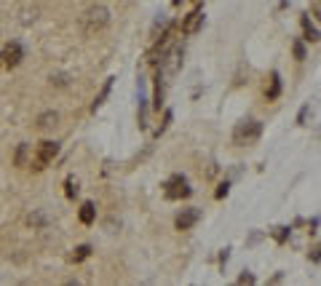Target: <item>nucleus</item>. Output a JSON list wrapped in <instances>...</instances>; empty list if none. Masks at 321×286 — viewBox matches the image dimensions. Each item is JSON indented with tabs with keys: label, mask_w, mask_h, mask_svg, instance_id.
Masks as SVG:
<instances>
[{
	"label": "nucleus",
	"mask_w": 321,
	"mask_h": 286,
	"mask_svg": "<svg viewBox=\"0 0 321 286\" xmlns=\"http://www.w3.org/2000/svg\"><path fill=\"white\" fill-rule=\"evenodd\" d=\"M110 24V11L105 6H91L86 14L81 16V30L83 35H97Z\"/></svg>",
	"instance_id": "1"
},
{
	"label": "nucleus",
	"mask_w": 321,
	"mask_h": 286,
	"mask_svg": "<svg viewBox=\"0 0 321 286\" xmlns=\"http://www.w3.org/2000/svg\"><path fill=\"white\" fill-rule=\"evenodd\" d=\"M262 134V123L260 120H241V123H235V129H233V145H252V142H257Z\"/></svg>",
	"instance_id": "2"
},
{
	"label": "nucleus",
	"mask_w": 321,
	"mask_h": 286,
	"mask_svg": "<svg viewBox=\"0 0 321 286\" xmlns=\"http://www.w3.org/2000/svg\"><path fill=\"white\" fill-rule=\"evenodd\" d=\"M56 155H59V142H51V139L41 142V145H37L35 158H32V169H35V171H43L46 166L54 164Z\"/></svg>",
	"instance_id": "3"
},
{
	"label": "nucleus",
	"mask_w": 321,
	"mask_h": 286,
	"mask_svg": "<svg viewBox=\"0 0 321 286\" xmlns=\"http://www.w3.org/2000/svg\"><path fill=\"white\" fill-rule=\"evenodd\" d=\"M190 193H193V190H190V185H187V179L182 174H174L166 182V198H169V201H182V198H187Z\"/></svg>",
	"instance_id": "4"
},
{
	"label": "nucleus",
	"mask_w": 321,
	"mask_h": 286,
	"mask_svg": "<svg viewBox=\"0 0 321 286\" xmlns=\"http://www.w3.org/2000/svg\"><path fill=\"white\" fill-rule=\"evenodd\" d=\"M198 219H201V212H198V209H182V212L177 214L174 225H177V230H190Z\"/></svg>",
	"instance_id": "5"
},
{
	"label": "nucleus",
	"mask_w": 321,
	"mask_h": 286,
	"mask_svg": "<svg viewBox=\"0 0 321 286\" xmlns=\"http://www.w3.org/2000/svg\"><path fill=\"white\" fill-rule=\"evenodd\" d=\"M201 27H204V11H201V8H195V11H190V14L185 16L182 32H185V35H195Z\"/></svg>",
	"instance_id": "6"
},
{
	"label": "nucleus",
	"mask_w": 321,
	"mask_h": 286,
	"mask_svg": "<svg viewBox=\"0 0 321 286\" xmlns=\"http://www.w3.org/2000/svg\"><path fill=\"white\" fill-rule=\"evenodd\" d=\"M0 62H3L6 67H16V64L22 62V46L19 43H6L3 54H0Z\"/></svg>",
	"instance_id": "7"
},
{
	"label": "nucleus",
	"mask_w": 321,
	"mask_h": 286,
	"mask_svg": "<svg viewBox=\"0 0 321 286\" xmlns=\"http://www.w3.org/2000/svg\"><path fill=\"white\" fill-rule=\"evenodd\" d=\"M94 217H97V209H94L91 201H86V203L81 206V222H83V225H91Z\"/></svg>",
	"instance_id": "8"
},
{
	"label": "nucleus",
	"mask_w": 321,
	"mask_h": 286,
	"mask_svg": "<svg viewBox=\"0 0 321 286\" xmlns=\"http://www.w3.org/2000/svg\"><path fill=\"white\" fill-rule=\"evenodd\" d=\"M179 56H182V51L174 49L172 54H166V62H160V64H166L169 72H177V70H179Z\"/></svg>",
	"instance_id": "9"
},
{
	"label": "nucleus",
	"mask_w": 321,
	"mask_h": 286,
	"mask_svg": "<svg viewBox=\"0 0 321 286\" xmlns=\"http://www.w3.org/2000/svg\"><path fill=\"white\" fill-rule=\"evenodd\" d=\"M112 80H115V78H107V80H105V86H102V91H99V97L94 99V107H91L94 112H97V110L102 107V102L107 99V94H110V89H112Z\"/></svg>",
	"instance_id": "10"
},
{
	"label": "nucleus",
	"mask_w": 321,
	"mask_h": 286,
	"mask_svg": "<svg viewBox=\"0 0 321 286\" xmlns=\"http://www.w3.org/2000/svg\"><path fill=\"white\" fill-rule=\"evenodd\" d=\"M56 120H59L56 112H43V115L37 118V126H41V129H51V126H56Z\"/></svg>",
	"instance_id": "11"
},
{
	"label": "nucleus",
	"mask_w": 321,
	"mask_h": 286,
	"mask_svg": "<svg viewBox=\"0 0 321 286\" xmlns=\"http://www.w3.org/2000/svg\"><path fill=\"white\" fill-rule=\"evenodd\" d=\"M303 30H305V40H310V43H316V40H318V30L308 22V19H303Z\"/></svg>",
	"instance_id": "12"
},
{
	"label": "nucleus",
	"mask_w": 321,
	"mask_h": 286,
	"mask_svg": "<svg viewBox=\"0 0 321 286\" xmlns=\"http://www.w3.org/2000/svg\"><path fill=\"white\" fill-rule=\"evenodd\" d=\"M270 91H268V99H276L278 94H281V78H278V72H273V78H270Z\"/></svg>",
	"instance_id": "13"
},
{
	"label": "nucleus",
	"mask_w": 321,
	"mask_h": 286,
	"mask_svg": "<svg viewBox=\"0 0 321 286\" xmlns=\"http://www.w3.org/2000/svg\"><path fill=\"white\" fill-rule=\"evenodd\" d=\"M89 254H91V246H78V249L72 252V262H83Z\"/></svg>",
	"instance_id": "14"
},
{
	"label": "nucleus",
	"mask_w": 321,
	"mask_h": 286,
	"mask_svg": "<svg viewBox=\"0 0 321 286\" xmlns=\"http://www.w3.org/2000/svg\"><path fill=\"white\" fill-rule=\"evenodd\" d=\"M64 193H67V198H75V195H78V182H75V177H70L67 182H64Z\"/></svg>",
	"instance_id": "15"
},
{
	"label": "nucleus",
	"mask_w": 321,
	"mask_h": 286,
	"mask_svg": "<svg viewBox=\"0 0 321 286\" xmlns=\"http://www.w3.org/2000/svg\"><path fill=\"white\" fill-rule=\"evenodd\" d=\"M24 164H27V145H22L16 152V166H24Z\"/></svg>",
	"instance_id": "16"
},
{
	"label": "nucleus",
	"mask_w": 321,
	"mask_h": 286,
	"mask_svg": "<svg viewBox=\"0 0 321 286\" xmlns=\"http://www.w3.org/2000/svg\"><path fill=\"white\" fill-rule=\"evenodd\" d=\"M51 83H56V86H67V75H51Z\"/></svg>",
	"instance_id": "17"
},
{
	"label": "nucleus",
	"mask_w": 321,
	"mask_h": 286,
	"mask_svg": "<svg viewBox=\"0 0 321 286\" xmlns=\"http://www.w3.org/2000/svg\"><path fill=\"white\" fill-rule=\"evenodd\" d=\"M295 56H297V59H305V49H303V43H295Z\"/></svg>",
	"instance_id": "18"
},
{
	"label": "nucleus",
	"mask_w": 321,
	"mask_h": 286,
	"mask_svg": "<svg viewBox=\"0 0 321 286\" xmlns=\"http://www.w3.org/2000/svg\"><path fill=\"white\" fill-rule=\"evenodd\" d=\"M27 222H30V225H43V214H30V219H27Z\"/></svg>",
	"instance_id": "19"
},
{
	"label": "nucleus",
	"mask_w": 321,
	"mask_h": 286,
	"mask_svg": "<svg viewBox=\"0 0 321 286\" xmlns=\"http://www.w3.org/2000/svg\"><path fill=\"white\" fill-rule=\"evenodd\" d=\"M238 281H241V283H254V275H252V273H244Z\"/></svg>",
	"instance_id": "20"
},
{
	"label": "nucleus",
	"mask_w": 321,
	"mask_h": 286,
	"mask_svg": "<svg viewBox=\"0 0 321 286\" xmlns=\"http://www.w3.org/2000/svg\"><path fill=\"white\" fill-rule=\"evenodd\" d=\"M225 195H228V182L220 185V190H217V198H225Z\"/></svg>",
	"instance_id": "21"
},
{
	"label": "nucleus",
	"mask_w": 321,
	"mask_h": 286,
	"mask_svg": "<svg viewBox=\"0 0 321 286\" xmlns=\"http://www.w3.org/2000/svg\"><path fill=\"white\" fill-rule=\"evenodd\" d=\"M276 238H278V241H284V238H287V227H278V233H276Z\"/></svg>",
	"instance_id": "22"
}]
</instances>
